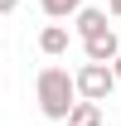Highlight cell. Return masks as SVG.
<instances>
[{
	"label": "cell",
	"instance_id": "1",
	"mask_svg": "<svg viewBox=\"0 0 121 126\" xmlns=\"http://www.w3.org/2000/svg\"><path fill=\"white\" fill-rule=\"evenodd\" d=\"M34 97H39V111H44L48 121H68V111H73V102H77L73 73L58 68V63L39 68V78H34Z\"/></svg>",
	"mask_w": 121,
	"mask_h": 126
},
{
	"label": "cell",
	"instance_id": "2",
	"mask_svg": "<svg viewBox=\"0 0 121 126\" xmlns=\"http://www.w3.org/2000/svg\"><path fill=\"white\" fill-rule=\"evenodd\" d=\"M73 87H77V102H97L102 107L106 97H111V87H116V78H111L106 63H82L73 73Z\"/></svg>",
	"mask_w": 121,
	"mask_h": 126
},
{
	"label": "cell",
	"instance_id": "3",
	"mask_svg": "<svg viewBox=\"0 0 121 126\" xmlns=\"http://www.w3.org/2000/svg\"><path fill=\"white\" fill-rule=\"evenodd\" d=\"M116 53H121V39H116L111 29L97 34V39H82V58H87V63H106V68H111Z\"/></svg>",
	"mask_w": 121,
	"mask_h": 126
},
{
	"label": "cell",
	"instance_id": "4",
	"mask_svg": "<svg viewBox=\"0 0 121 126\" xmlns=\"http://www.w3.org/2000/svg\"><path fill=\"white\" fill-rule=\"evenodd\" d=\"M73 29H77V39H97V34H106L111 24H106V10H97V5H82L73 15Z\"/></svg>",
	"mask_w": 121,
	"mask_h": 126
},
{
	"label": "cell",
	"instance_id": "5",
	"mask_svg": "<svg viewBox=\"0 0 121 126\" xmlns=\"http://www.w3.org/2000/svg\"><path fill=\"white\" fill-rule=\"evenodd\" d=\"M39 53L44 58H63L68 53V24H44L39 29Z\"/></svg>",
	"mask_w": 121,
	"mask_h": 126
},
{
	"label": "cell",
	"instance_id": "6",
	"mask_svg": "<svg viewBox=\"0 0 121 126\" xmlns=\"http://www.w3.org/2000/svg\"><path fill=\"white\" fill-rule=\"evenodd\" d=\"M68 126H102V107H97V102H73Z\"/></svg>",
	"mask_w": 121,
	"mask_h": 126
},
{
	"label": "cell",
	"instance_id": "7",
	"mask_svg": "<svg viewBox=\"0 0 121 126\" xmlns=\"http://www.w3.org/2000/svg\"><path fill=\"white\" fill-rule=\"evenodd\" d=\"M39 5H44L48 19H73L77 10H82V0H39Z\"/></svg>",
	"mask_w": 121,
	"mask_h": 126
},
{
	"label": "cell",
	"instance_id": "8",
	"mask_svg": "<svg viewBox=\"0 0 121 126\" xmlns=\"http://www.w3.org/2000/svg\"><path fill=\"white\" fill-rule=\"evenodd\" d=\"M106 15H116V19H121V0H106Z\"/></svg>",
	"mask_w": 121,
	"mask_h": 126
},
{
	"label": "cell",
	"instance_id": "9",
	"mask_svg": "<svg viewBox=\"0 0 121 126\" xmlns=\"http://www.w3.org/2000/svg\"><path fill=\"white\" fill-rule=\"evenodd\" d=\"M15 5H19V0H0V15H10V10H15Z\"/></svg>",
	"mask_w": 121,
	"mask_h": 126
},
{
	"label": "cell",
	"instance_id": "10",
	"mask_svg": "<svg viewBox=\"0 0 121 126\" xmlns=\"http://www.w3.org/2000/svg\"><path fill=\"white\" fill-rule=\"evenodd\" d=\"M111 78H116V82H121V53H116V63H111Z\"/></svg>",
	"mask_w": 121,
	"mask_h": 126
},
{
	"label": "cell",
	"instance_id": "11",
	"mask_svg": "<svg viewBox=\"0 0 121 126\" xmlns=\"http://www.w3.org/2000/svg\"><path fill=\"white\" fill-rule=\"evenodd\" d=\"M116 39H121V34H116Z\"/></svg>",
	"mask_w": 121,
	"mask_h": 126
}]
</instances>
